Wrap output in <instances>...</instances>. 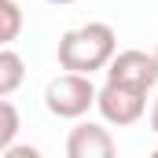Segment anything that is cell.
<instances>
[{
	"label": "cell",
	"mask_w": 158,
	"mask_h": 158,
	"mask_svg": "<svg viewBox=\"0 0 158 158\" xmlns=\"http://www.w3.org/2000/svg\"><path fill=\"white\" fill-rule=\"evenodd\" d=\"M44 107H48V114H55V118L77 121V118H85V114L96 107V85H92L88 74L66 70V74H59V77L48 81V88H44Z\"/></svg>",
	"instance_id": "7a4b0ae2"
},
{
	"label": "cell",
	"mask_w": 158,
	"mask_h": 158,
	"mask_svg": "<svg viewBox=\"0 0 158 158\" xmlns=\"http://www.w3.org/2000/svg\"><path fill=\"white\" fill-rule=\"evenodd\" d=\"M114 151H118L114 136L99 121H77L66 136V155L70 158H110Z\"/></svg>",
	"instance_id": "5b68a950"
},
{
	"label": "cell",
	"mask_w": 158,
	"mask_h": 158,
	"mask_svg": "<svg viewBox=\"0 0 158 158\" xmlns=\"http://www.w3.org/2000/svg\"><path fill=\"white\" fill-rule=\"evenodd\" d=\"M151 132L158 136V99H155V107H151Z\"/></svg>",
	"instance_id": "9c48e42d"
},
{
	"label": "cell",
	"mask_w": 158,
	"mask_h": 158,
	"mask_svg": "<svg viewBox=\"0 0 158 158\" xmlns=\"http://www.w3.org/2000/svg\"><path fill=\"white\" fill-rule=\"evenodd\" d=\"M22 22H26L22 7L15 0H0V44H11V40L19 37L22 33Z\"/></svg>",
	"instance_id": "52a82bcc"
},
{
	"label": "cell",
	"mask_w": 158,
	"mask_h": 158,
	"mask_svg": "<svg viewBox=\"0 0 158 158\" xmlns=\"http://www.w3.org/2000/svg\"><path fill=\"white\" fill-rule=\"evenodd\" d=\"M151 55H155V66H158V48H155V52H151Z\"/></svg>",
	"instance_id": "8fae6325"
},
{
	"label": "cell",
	"mask_w": 158,
	"mask_h": 158,
	"mask_svg": "<svg viewBox=\"0 0 158 158\" xmlns=\"http://www.w3.org/2000/svg\"><path fill=\"white\" fill-rule=\"evenodd\" d=\"M48 4H74V0H48Z\"/></svg>",
	"instance_id": "30bf717a"
},
{
	"label": "cell",
	"mask_w": 158,
	"mask_h": 158,
	"mask_svg": "<svg viewBox=\"0 0 158 158\" xmlns=\"http://www.w3.org/2000/svg\"><path fill=\"white\" fill-rule=\"evenodd\" d=\"M118 52V33L114 26L107 22H85L77 30H66L59 37V66L63 70H74V74H96V70H107L110 55Z\"/></svg>",
	"instance_id": "6da1fadb"
},
{
	"label": "cell",
	"mask_w": 158,
	"mask_h": 158,
	"mask_svg": "<svg viewBox=\"0 0 158 158\" xmlns=\"http://www.w3.org/2000/svg\"><path fill=\"white\" fill-rule=\"evenodd\" d=\"M22 81H26V63H22V55H19L15 48L0 44V96L19 92Z\"/></svg>",
	"instance_id": "8992f818"
},
{
	"label": "cell",
	"mask_w": 158,
	"mask_h": 158,
	"mask_svg": "<svg viewBox=\"0 0 158 158\" xmlns=\"http://www.w3.org/2000/svg\"><path fill=\"white\" fill-rule=\"evenodd\" d=\"M96 110L103 114L107 125H136L147 110V92L129 88L118 81H103V88H96Z\"/></svg>",
	"instance_id": "3957f363"
},
{
	"label": "cell",
	"mask_w": 158,
	"mask_h": 158,
	"mask_svg": "<svg viewBox=\"0 0 158 158\" xmlns=\"http://www.w3.org/2000/svg\"><path fill=\"white\" fill-rule=\"evenodd\" d=\"M107 81H118V85H129V88L151 92V88L158 85L155 55H147V52H140V48L114 52V55H110V63H107Z\"/></svg>",
	"instance_id": "277c9868"
},
{
	"label": "cell",
	"mask_w": 158,
	"mask_h": 158,
	"mask_svg": "<svg viewBox=\"0 0 158 158\" xmlns=\"http://www.w3.org/2000/svg\"><path fill=\"white\" fill-rule=\"evenodd\" d=\"M155 158H158V151H155Z\"/></svg>",
	"instance_id": "7c38bea8"
},
{
	"label": "cell",
	"mask_w": 158,
	"mask_h": 158,
	"mask_svg": "<svg viewBox=\"0 0 158 158\" xmlns=\"http://www.w3.org/2000/svg\"><path fill=\"white\" fill-rule=\"evenodd\" d=\"M15 136H19V110L15 103H7V96H0V155L15 143Z\"/></svg>",
	"instance_id": "ba28073f"
}]
</instances>
